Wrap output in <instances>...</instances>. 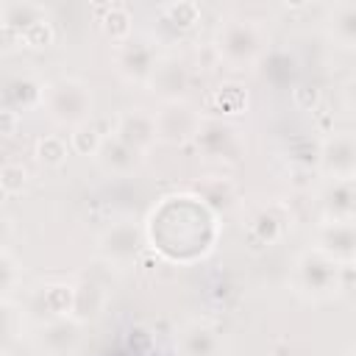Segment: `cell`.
<instances>
[{
	"label": "cell",
	"mask_w": 356,
	"mask_h": 356,
	"mask_svg": "<svg viewBox=\"0 0 356 356\" xmlns=\"http://www.w3.org/2000/svg\"><path fill=\"white\" fill-rule=\"evenodd\" d=\"M14 337H17V317L6 303H0V356L11 348Z\"/></svg>",
	"instance_id": "obj_31"
},
{
	"label": "cell",
	"mask_w": 356,
	"mask_h": 356,
	"mask_svg": "<svg viewBox=\"0 0 356 356\" xmlns=\"http://www.w3.org/2000/svg\"><path fill=\"white\" fill-rule=\"evenodd\" d=\"M350 264H337L331 256H325L317 248H309L295 261V284L306 298L325 300L337 292H348L350 286Z\"/></svg>",
	"instance_id": "obj_3"
},
{
	"label": "cell",
	"mask_w": 356,
	"mask_h": 356,
	"mask_svg": "<svg viewBox=\"0 0 356 356\" xmlns=\"http://www.w3.org/2000/svg\"><path fill=\"white\" fill-rule=\"evenodd\" d=\"M25 184H28V170H25L19 161H6V164H0V192H3L6 197L19 195V192L25 189Z\"/></svg>",
	"instance_id": "obj_25"
},
{
	"label": "cell",
	"mask_w": 356,
	"mask_h": 356,
	"mask_svg": "<svg viewBox=\"0 0 356 356\" xmlns=\"http://www.w3.org/2000/svg\"><path fill=\"white\" fill-rule=\"evenodd\" d=\"M81 339H83V323L78 317H72V314L44 320L33 331L36 348L42 353H47V356H70V353L78 350Z\"/></svg>",
	"instance_id": "obj_7"
},
{
	"label": "cell",
	"mask_w": 356,
	"mask_h": 356,
	"mask_svg": "<svg viewBox=\"0 0 356 356\" xmlns=\"http://www.w3.org/2000/svg\"><path fill=\"white\" fill-rule=\"evenodd\" d=\"M11 234H14V222H11V217L0 214V250H6V245H8Z\"/></svg>",
	"instance_id": "obj_34"
},
{
	"label": "cell",
	"mask_w": 356,
	"mask_h": 356,
	"mask_svg": "<svg viewBox=\"0 0 356 356\" xmlns=\"http://www.w3.org/2000/svg\"><path fill=\"white\" fill-rule=\"evenodd\" d=\"M261 72H264V78L273 81V83H286V81L292 78V72H295V61H292L289 53H270V56L264 58Z\"/></svg>",
	"instance_id": "obj_26"
},
{
	"label": "cell",
	"mask_w": 356,
	"mask_h": 356,
	"mask_svg": "<svg viewBox=\"0 0 356 356\" xmlns=\"http://www.w3.org/2000/svg\"><path fill=\"white\" fill-rule=\"evenodd\" d=\"M195 142L200 145V150L209 156V159H217V161H234L239 156V131L228 122H220V120H203Z\"/></svg>",
	"instance_id": "obj_11"
},
{
	"label": "cell",
	"mask_w": 356,
	"mask_h": 356,
	"mask_svg": "<svg viewBox=\"0 0 356 356\" xmlns=\"http://www.w3.org/2000/svg\"><path fill=\"white\" fill-rule=\"evenodd\" d=\"M189 67L184 58L178 56H159L156 61V70L147 81V86L164 100V103H172V100H186V89H189Z\"/></svg>",
	"instance_id": "obj_9"
},
{
	"label": "cell",
	"mask_w": 356,
	"mask_h": 356,
	"mask_svg": "<svg viewBox=\"0 0 356 356\" xmlns=\"http://www.w3.org/2000/svg\"><path fill=\"white\" fill-rule=\"evenodd\" d=\"M197 197H200V203L211 214H217V211H228L234 206L236 189H234V184L228 178H211V181H206V184L197 186Z\"/></svg>",
	"instance_id": "obj_19"
},
{
	"label": "cell",
	"mask_w": 356,
	"mask_h": 356,
	"mask_svg": "<svg viewBox=\"0 0 356 356\" xmlns=\"http://www.w3.org/2000/svg\"><path fill=\"white\" fill-rule=\"evenodd\" d=\"M317 250L331 256L337 264H353L356 256V228L353 220L342 222H320L317 228Z\"/></svg>",
	"instance_id": "obj_13"
},
{
	"label": "cell",
	"mask_w": 356,
	"mask_h": 356,
	"mask_svg": "<svg viewBox=\"0 0 356 356\" xmlns=\"http://www.w3.org/2000/svg\"><path fill=\"white\" fill-rule=\"evenodd\" d=\"M22 44V33L0 22V50H17Z\"/></svg>",
	"instance_id": "obj_33"
},
{
	"label": "cell",
	"mask_w": 356,
	"mask_h": 356,
	"mask_svg": "<svg viewBox=\"0 0 356 356\" xmlns=\"http://www.w3.org/2000/svg\"><path fill=\"white\" fill-rule=\"evenodd\" d=\"M3 200H6V195H3V192H0V206H3Z\"/></svg>",
	"instance_id": "obj_35"
},
{
	"label": "cell",
	"mask_w": 356,
	"mask_h": 356,
	"mask_svg": "<svg viewBox=\"0 0 356 356\" xmlns=\"http://www.w3.org/2000/svg\"><path fill=\"white\" fill-rule=\"evenodd\" d=\"M17 128H19V111L3 108L0 111V136H11V134H17Z\"/></svg>",
	"instance_id": "obj_32"
},
{
	"label": "cell",
	"mask_w": 356,
	"mask_h": 356,
	"mask_svg": "<svg viewBox=\"0 0 356 356\" xmlns=\"http://www.w3.org/2000/svg\"><path fill=\"white\" fill-rule=\"evenodd\" d=\"M284 228H286V217H281L275 206H270V209H267V206L259 209L256 217L250 220V231H253V236H256L259 242H264V245L278 242V239L284 236Z\"/></svg>",
	"instance_id": "obj_21"
},
{
	"label": "cell",
	"mask_w": 356,
	"mask_h": 356,
	"mask_svg": "<svg viewBox=\"0 0 356 356\" xmlns=\"http://www.w3.org/2000/svg\"><path fill=\"white\" fill-rule=\"evenodd\" d=\"M317 167L325 181L353 178L356 175V136L350 131H337L323 139L317 153Z\"/></svg>",
	"instance_id": "obj_8"
},
{
	"label": "cell",
	"mask_w": 356,
	"mask_h": 356,
	"mask_svg": "<svg viewBox=\"0 0 356 356\" xmlns=\"http://www.w3.org/2000/svg\"><path fill=\"white\" fill-rule=\"evenodd\" d=\"M131 22H134V19H131V11H128L122 3H111V6H106V14H103V19H100L106 36H108L114 44L131 39V31H134Z\"/></svg>",
	"instance_id": "obj_22"
},
{
	"label": "cell",
	"mask_w": 356,
	"mask_h": 356,
	"mask_svg": "<svg viewBox=\"0 0 356 356\" xmlns=\"http://www.w3.org/2000/svg\"><path fill=\"white\" fill-rule=\"evenodd\" d=\"M145 242H147V234L136 220H117L100 231L95 248L106 264L122 270L139 259V253L145 250Z\"/></svg>",
	"instance_id": "obj_4"
},
{
	"label": "cell",
	"mask_w": 356,
	"mask_h": 356,
	"mask_svg": "<svg viewBox=\"0 0 356 356\" xmlns=\"http://www.w3.org/2000/svg\"><path fill=\"white\" fill-rule=\"evenodd\" d=\"M320 211H323V222L353 220V211H356L353 178L325 181V186L320 189Z\"/></svg>",
	"instance_id": "obj_15"
},
{
	"label": "cell",
	"mask_w": 356,
	"mask_h": 356,
	"mask_svg": "<svg viewBox=\"0 0 356 356\" xmlns=\"http://www.w3.org/2000/svg\"><path fill=\"white\" fill-rule=\"evenodd\" d=\"M328 31H331L337 44L353 47V42H356V3H350V0L334 3V8L328 11Z\"/></svg>",
	"instance_id": "obj_17"
},
{
	"label": "cell",
	"mask_w": 356,
	"mask_h": 356,
	"mask_svg": "<svg viewBox=\"0 0 356 356\" xmlns=\"http://www.w3.org/2000/svg\"><path fill=\"white\" fill-rule=\"evenodd\" d=\"M153 122H156V142L186 145L195 142L203 125V114L189 100H172V103H161V108L153 111Z\"/></svg>",
	"instance_id": "obj_5"
},
{
	"label": "cell",
	"mask_w": 356,
	"mask_h": 356,
	"mask_svg": "<svg viewBox=\"0 0 356 356\" xmlns=\"http://www.w3.org/2000/svg\"><path fill=\"white\" fill-rule=\"evenodd\" d=\"M114 136L120 142H125L128 147H134L136 153H147L156 145V122H153V111L145 108H131L122 111L114 122Z\"/></svg>",
	"instance_id": "obj_12"
},
{
	"label": "cell",
	"mask_w": 356,
	"mask_h": 356,
	"mask_svg": "<svg viewBox=\"0 0 356 356\" xmlns=\"http://www.w3.org/2000/svg\"><path fill=\"white\" fill-rule=\"evenodd\" d=\"M156 61H159V50L147 39L131 36V39L114 44V67L128 83H145L147 86V81L156 70Z\"/></svg>",
	"instance_id": "obj_6"
},
{
	"label": "cell",
	"mask_w": 356,
	"mask_h": 356,
	"mask_svg": "<svg viewBox=\"0 0 356 356\" xmlns=\"http://www.w3.org/2000/svg\"><path fill=\"white\" fill-rule=\"evenodd\" d=\"M50 42H53V25L47 22V17L39 19V22H33V25L22 33V44H25V47H47Z\"/></svg>",
	"instance_id": "obj_30"
},
{
	"label": "cell",
	"mask_w": 356,
	"mask_h": 356,
	"mask_svg": "<svg viewBox=\"0 0 356 356\" xmlns=\"http://www.w3.org/2000/svg\"><path fill=\"white\" fill-rule=\"evenodd\" d=\"M159 11H161L164 22L172 25V28H178V31H186V28H192V25L200 19L197 3H184V0H181V3H167V6H161Z\"/></svg>",
	"instance_id": "obj_23"
},
{
	"label": "cell",
	"mask_w": 356,
	"mask_h": 356,
	"mask_svg": "<svg viewBox=\"0 0 356 356\" xmlns=\"http://www.w3.org/2000/svg\"><path fill=\"white\" fill-rule=\"evenodd\" d=\"M264 28L250 17H225L214 31V50L231 67H250L264 56Z\"/></svg>",
	"instance_id": "obj_2"
},
{
	"label": "cell",
	"mask_w": 356,
	"mask_h": 356,
	"mask_svg": "<svg viewBox=\"0 0 356 356\" xmlns=\"http://www.w3.org/2000/svg\"><path fill=\"white\" fill-rule=\"evenodd\" d=\"M214 103H217L225 114H239V111L245 108V103H248V95H245L239 86L228 83V86H220V89L214 92Z\"/></svg>",
	"instance_id": "obj_29"
},
{
	"label": "cell",
	"mask_w": 356,
	"mask_h": 356,
	"mask_svg": "<svg viewBox=\"0 0 356 356\" xmlns=\"http://www.w3.org/2000/svg\"><path fill=\"white\" fill-rule=\"evenodd\" d=\"M19 278H22V267H19V261H17L8 250H0V300L17 289Z\"/></svg>",
	"instance_id": "obj_27"
},
{
	"label": "cell",
	"mask_w": 356,
	"mask_h": 356,
	"mask_svg": "<svg viewBox=\"0 0 356 356\" xmlns=\"http://www.w3.org/2000/svg\"><path fill=\"white\" fill-rule=\"evenodd\" d=\"M44 17H47V11H44V6H39V3L14 0V3H3V6H0V22L8 25V28H14V31H19V33H25L33 22H39V19H44Z\"/></svg>",
	"instance_id": "obj_18"
},
{
	"label": "cell",
	"mask_w": 356,
	"mask_h": 356,
	"mask_svg": "<svg viewBox=\"0 0 356 356\" xmlns=\"http://www.w3.org/2000/svg\"><path fill=\"white\" fill-rule=\"evenodd\" d=\"M8 97H14V106L25 108V106H33V103H42V86L33 83L31 78H17L8 83Z\"/></svg>",
	"instance_id": "obj_28"
},
{
	"label": "cell",
	"mask_w": 356,
	"mask_h": 356,
	"mask_svg": "<svg viewBox=\"0 0 356 356\" xmlns=\"http://www.w3.org/2000/svg\"><path fill=\"white\" fill-rule=\"evenodd\" d=\"M42 108L56 125L78 128L83 122H92L95 114V92L81 78H56L42 86Z\"/></svg>",
	"instance_id": "obj_1"
},
{
	"label": "cell",
	"mask_w": 356,
	"mask_h": 356,
	"mask_svg": "<svg viewBox=\"0 0 356 356\" xmlns=\"http://www.w3.org/2000/svg\"><path fill=\"white\" fill-rule=\"evenodd\" d=\"M100 142H103V134H100L92 122H83V125L72 128V134H70V150L78 153V156H89V159H95Z\"/></svg>",
	"instance_id": "obj_24"
},
{
	"label": "cell",
	"mask_w": 356,
	"mask_h": 356,
	"mask_svg": "<svg viewBox=\"0 0 356 356\" xmlns=\"http://www.w3.org/2000/svg\"><path fill=\"white\" fill-rule=\"evenodd\" d=\"M175 345H178V356H222L225 350L222 334L211 323H203V320L186 323Z\"/></svg>",
	"instance_id": "obj_14"
},
{
	"label": "cell",
	"mask_w": 356,
	"mask_h": 356,
	"mask_svg": "<svg viewBox=\"0 0 356 356\" xmlns=\"http://www.w3.org/2000/svg\"><path fill=\"white\" fill-rule=\"evenodd\" d=\"M72 306H75V284H64V281L42 284L28 298V312H33L39 323L53 317H67L72 314Z\"/></svg>",
	"instance_id": "obj_10"
},
{
	"label": "cell",
	"mask_w": 356,
	"mask_h": 356,
	"mask_svg": "<svg viewBox=\"0 0 356 356\" xmlns=\"http://www.w3.org/2000/svg\"><path fill=\"white\" fill-rule=\"evenodd\" d=\"M33 156L42 167H64L67 159H70V142L58 134H44L42 139H36V147H33Z\"/></svg>",
	"instance_id": "obj_20"
},
{
	"label": "cell",
	"mask_w": 356,
	"mask_h": 356,
	"mask_svg": "<svg viewBox=\"0 0 356 356\" xmlns=\"http://www.w3.org/2000/svg\"><path fill=\"white\" fill-rule=\"evenodd\" d=\"M95 161H97V167L106 175H111V178H128L139 167L142 153H136L134 147H128L125 142H120L111 134V136H103V142H100V147L95 153Z\"/></svg>",
	"instance_id": "obj_16"
}]
</instances>
